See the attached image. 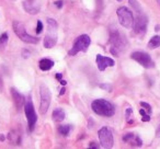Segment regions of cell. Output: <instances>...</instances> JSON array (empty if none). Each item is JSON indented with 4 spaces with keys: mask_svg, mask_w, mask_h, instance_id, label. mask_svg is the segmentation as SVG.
Here are the masks:
<instances>
[{
    "mask_svg": "<svg viewBox=\"0 0 160 149\" xmlns=\"http://www.w3.org/2000/svg\"><path fill=\"white\" fill-rule=\"evenodd\" d=\"M90 44H91V38H90L89 35L82 34V35L78 36L75 42H73V45L70 51H69L68 55L75 56V55H77L79 52H87Z\"/></svg>",
    "mask_w": 160,
    "mask_h": 149,
    "instance_id": "obj_4",
    "label": "cell"
},
{
    "mask_svg": "<svg viewBox=\"0 0 160 149\" xmlns=\"http://www.w3.org/2000/svg\"><path fill=\"white\" fill-rule=\"evenodd\" d=\"M147 24H148V19H147V17L145 16L142 12L137 13L136 19H134V25H133L135 33L139 34V35H144V34L146 33Z\"/></svg>",
    "mask_w": 160,
    "mask_h": 149,
    "instance_id": "obj_9",
    "label": "cell"
},
{
    "mask_svg": "<svg viewBox=\"0 0 160 149\" xmlns=\"http://www.w3.org/2000/svg\"><path fill=\"white\" fill-rule=\"evenodd\" d=\"M159 46H160V36H158V35L151 37L150 41L148 42V48H150V49H155Z\"/></svg>",
    "mask_w": 160,
    "mask_h": 149,
    "instance_id": "obj_18",
    "label": "cell"
},
{
    "mask_svg": "<svg viewBox=\"0 0 160 149\" xmlns=\"http://www.w3.org/2000/svg\"><path fill=\"white\" fill-rule=\"evenodd\" d=\"M47 29H48V32L45 35L43 45L45 48H52L57 43V34H56L57 22L53 19H47Z\"/></svg>",
    "mask_w": 160,
    "mask_h": 149,
    "instance_id": "obj_3",
    "label": "cell"
},
{
    "mask_svg": "<svg viewBox=\"0 0 160 149\" xmlns=\"http://www.w3.org/2000/svg\"><path fill=\"white\" fill-rule=\"evenodd\" d=\"M52 116H53V120L55 121V122H62V121H64L65 118V112L62 111V109H55L53 112V114H52Z\"/></svg>",
    "mask_w": 160,
    "mask_h": 149,
    "instance_id": "obj_17",
    "label": "cell"
},
{
    "mask_svg": "<svg viewBox=\"0 0 160 149\" xmlns=\"http://www.w3.org/2000/svg\"><path fill=\"white\" fill-rule=\"evenodd\" d=\"M132 112H133L132 107H128V109L126 110V112H125V116H126V121H127V122H131V121H129V118H131Z\"/></svg>",
    "mask_w": 160,
    "mask_h": 149,
    "instance_id": "obj_23",
    "label": "cell"
},
{
    "mask_svg": "<svg viewBox=\"0 0 160 149\" xmlns=\"http://www.w3.org/2000/svg\"><path fill=\"white\" fill-rule=\"evenodd\" d=\"M24 10L30 14H36L40 11V6L36 2V0H25L23 2Z\"/></svg>",
    "mask_w": 160,
    "mask_h": 149,
    "instance_id": "obj_14",
    "label": "cell"
},
{
    "mask_svg": "<svg viewBox=\"0 0 160 149\" xmlns=\"http://www.w3.org/2000/svg\"><path fill=\"white\" fill-rule=\"evenodd\" d=\"M155 31H160V25H156V27H155Z\"/></svg>",
    "mask_w": 160,
    "mask_h": 149,
    "instance_id": "obj_34",
    "label": "cell"
},
{
    "mask_svg": "<svg viewBox=\"0 0 160 149\" xmlns=\"http://www.w3.org/2000/svg\"><path fill=\"white\" fill-rule=\"evenodd\" d=\"M38 65H40L41 70L47 71V70H49V69H52V67L54 66V62L51 59H47V58H43V59L40 60Z\"/></svg>",
    "mask_w": 160,
    "mask_h": 149,
    "instance_id": "obj_16",
    "label": "cell"
},
{
    "mask_svg": "<svg viewBox=\"0 0 160 149\" xmlns=\"http://www.w3.org/2000/svg\"><path fill=\"white\" fill-rule=\"evenodd\" d=\"M129 2H131V6L133 7V9H134V11H135V12H137V13L142 12V9H140L139 3L137 2V0H129Z\"/></svg>",
    "mask_w": 160,
    "mask_h": 149,
    "instance_id": "obj_20",
    "label": "cell"
},
{
    "mask_svg": "<svg viewBox=\"0 0 160 149\" xmlns=\"http://www.w3.org/2000/svg\"><path fill=\"white\" fill-rule=\"evenodd\" d=\"M11 94H12V99H13L14 101V104H16L17 109H21V107H23V104H24V97L22 96L21 93H19L18 91H17L14 88H12L11 89Z\"/></svg>",
    "mask_w": 160,
    "mask_h": 149,
    "instance_id": "obj_15",
    "label": "cell"
},
{
    "mask_svg": "<svg viewBox=\"0 0 160 149\" xmlns=\"http://www.w3.org/2000/svg\"><path fill=\"white\" fill-rule=\"evenodd\" d=\"M100 88H103V89H108V90H110V91L112 90V87H111V86H109V85H100Z\"/></svg>",
    "mask_w": 160,
    "mask_h": 149,
    "instance_id": "obj_27",
    "label": "cell"
},
{
    "mask_svg": "<svg viewBox=\"0 0 160 149\" xmlns=\"http://www.w3.org/2000/svg\"><path fill=\"white\" fill-rule=\"evenodd\" d=\"M91 109L96 114L105 117L113 116L115 113V107L111 102L104 100V99H98L91 103Z\"/></svg>",
    "mask_w": 160,
    "mask_h": 149,
    "instance_id": "obj_1",
    "label": "cell"
},
{
    "mask_svg": "<svg viewBox=\"0 0 160 149\" xmlns=\"http://www.w3.org/2000/svg\"><path fill=\"white\" fill-rule=\"evenodd\" d=\"M118 18L120 21V24L124 27L125 29H132L134 25V17L133 13L126 7H120L116 11Z\"/></svg>",
    "mask_w": 160,
    "mask_h": 149,
    "instance_id": "obj_6",
    "label": "cell"
},
{
    "mask_svg": "<svg viewBox=\"0 0 160 149\" xmlns=\"http://www.w3.org/2000/svg\"><path fill=\"white\" fill-rule=\"evenodd\" d=\"M131 58L140 64L142 67L147 69H150V68H153L155 67V62L153 60L151 59V57L148 55L147 53L145 52H133L131 55Z\"/></svg>",
    "mask_w": 160,
    "mask_h": 149,
    "instance_id": "obj_7",
    "label": "cell"
},
{
    "mask_svg": "<svg viewBox=\"0 0 160 149\" xmlns=\"http://www.w3.org/2000/svg\"><path fill=\"white\" fill-rule=\"evenodd\" d=\"M65 91H66V90H65V88H62V90H60V96H62V94H65Z\"/></svg>",
    "mask_w": 160,
    "mask_h": 149,
    "instance_id": "obj_32",
    "label": "cell"
},
{
    "mask_svg": "<svg viewBox=\"0 0 160 149\" xmlns=\"http://www.w3.org/2000/svg\"><path fill=\"white\" fill-rule=\"evenodd\" d=\"M60 85H62V86H66V81H65V80H60Z\"/></svg>",
    "mask_w": 160,
    "mask_h": 149,
    "instance_id": "obj_35",
    "label": "cell"
},
{
    "mask_svg": "<svg viewBox=\"0 0 160 149\" xmlns=\"http://www.w3.org/2000/svg\"><path fill=\"white\" fill-rule=\"evenodd\" d=\"M1 90H2V79L0 78V92H1Z\"/></svg>",
    "mask_w": 160,
    "mask_h": 149,
    "instance_id": "obj_31",
    "label": "cell"
},
{
    "mask_svg": "<svg viewBox=\"0 0 160 149\" xmlns=\"http://www.w3.org/2000/svg\"><path fill=\"white\" fill-rule=\"evenodd\" d=\"M62 3H64V2H62V0H58V1H56V2H55V6L58 8V9H60V8L62 7Z\"/></svg>",
    "mask_w": 160,
    "mask_h": 149,
    "instance_id": "obj_26",
    "label": "cell"
},
{
    "mask_svg": "<svg viewBox=\"0 0 160 149\" xmlns=\"http://www.w3.org/2000/svg\"><path fill=\"white\" fill-rule=\"evenodd\" d=\"M123 140L126 142H128L131 146L133 147H140L142 146V140L140 139V137L136 134H126V135L123 136Z\"/></svg>",
    "mask_w": 160,
    "mask_h": 149,
    "instance_id": "obj_13",
    "label": "cell"
},
{
    "mask_svg": "<svg viewBox=\"0 0 160 149\" xmlns=\"http://www.w3.org/2000/svg\"><path fill=\"white\" fill-rule=\"evenodd\" d=\"M29 56H30V52L23 51V57H24V58H28Z\"/></svg>",
    "mask_w": 160,
    "mask_h": 149,
    "instance_id": "obj_28",
    "label": "cell"
},
{
    "mask_svg": "<svg viewBox=\"0 0 160 149\" xmlns=\"http://www.w3.org/2000/svg\"><path fill=\"white\" fill-rule=\"evenodd\" d=\"M8 43V34L3 33L0 36V47H5Z\"/></svg>",
    "mask_w": 160,
    "mask_h": 149,
    "instance_id": "obj_21",
    "label": "cell"
},
{
    "mask_svg": "<svg viewBox=\"0 0 160 149\" xmlns=\"http://www.w3.org/2000/svg\"><path fill=\"white\" fill-rule=\"evenodd\" d=\"M70 125H64V126H59L58 128V132H59L60 135H64V136H67L70 132Z\"/></svg>",
    "mask_w": 160,
    "mask_h": 149,
    "instance_id": "obj_19",
    "label": "cell"
},
{
    "mask_svg": "<svg viewBox=\"0 0 160 149\" xmlns=\"http://www.w3.org/2000/svg\"><path fill=\"white\" fill-rule=\"evenodd\" d=\"M51 104V92L46 86H41V104H40V113L44 115L47 112Z\"/></svg>",
    "mask_w": 160,
    "mask_h": 149,
    "instance_id": "obj_10",
    "label": "cell"
},
{
    "mask_svg": "<svg viewBox=\"0 0 160 149\" xmlns=\"http://www.w3.org/2000/svg\"><path fill=\"white\" fill-rule=\"evenodd\" d=\"M24 112H25V116H27L28 123H29L30 131H33L34 126H35V123H36V118L38 117H36L35 110H34L31 98H29L24 102Z\"/></svg>",
    "mask_w": 160,
    "mask_h": 149,
    "instance_id": "obj_8",
    "label": "cell"
},
{
    "mask_svg": "<svg viewBox=\"0 0 160 149\" xmlns=\"http://www.w3.org/2000/svg\"><path fill=\"white\" fill-rule=\"evenodd\" d=\"M96 142H91V145H89V147H93V148H98L99 146H97V145H94Z\"/></svg>",
    "mask_w": 160,
    "mask_h": 149,
    "instance_id": "obj_30",
    "label": "cell"
},
{
    "mask_svg": "<svg viewBox=\"0 0 160 149\" xmlns=\"http://www.w3.org/2000/svg\"><path fill=\"white\" fill-rule=\"evenodd\" d=\"M139 114L142 115V120L144 121V122H148V121H150V114H147L146 112H145L144 109H140L139 110Z\"/></svg>",
    "mask_w": 160,
    "mask_h": 149,
    "instance_id": "obj_22",
    "label": "cell"
},
{
    "mask_svg": "<svg viewBox=\"0 0 160 149\" xmlns=\"http://www.w3.org/2000/svg\"><path fill=\"white\" fill-rule=\"evenodd\" d=\"M99 139H100V144L103 148H112L113 147V135L108 127H102L99 131Z\"/></svg>",
    "mask_w": 160,
    "mask_h": 149,
    "instance_id": "obj_11",
    "label": "cell"
},
{
    "mask_svg": "<svg viewBox=\"0 0 160 149\" xmlns=\"http://www.w3.org/2000/svg\"><path fill=\"white\" fill-rule=\"evenodd\" d=\"M110 44H111V53L115 56H118L120 53L125 48L127 42L126 38L123 34L120 33L118 29H114L111 31V35H110Z\"/></svg>",
    "mask_w": 160,
    "mask_h": 149,
    "instance_id": "obj_2",
    "label": "cell"
},
{
    "mask_svg": "<svg viewBox=\"0 0 160 149\" xmlns=\"http://www.w3.org/2000/svg\"><path fill=\"white\" fill-rule=\"evenodd\" d=\"M140 105H142V107H145V109H146L147 111H148L149 113L151 114V107H150V104H148V103H146V102H140Z\"/></svg>",
    "mask_w": 160,
    "mask_h": 149,
    "instance_id": "obj_24",
    "label": "cell"
},
{
    "mask_svg": "<svg viewBox=\"0 0 160 149\" xmlns=\"http://www.w3.org/2000/svg\"><path fill=\"white\" fill-rule=\"evenodd\" d=\"M96 62H97V66H98V68L100 71L105 70L107 67H113L114 66V60L112 59V58L104 57V56H102V55H97Z\"/></svg>",
    "mask_w": 160,
    "mask_h": 149,
    "instance_id": "obj_12",
    "label": "cell"
},
{
    "mask_svg": "<svg viewBox=\"0 0 160 149\" xmlns=\"http://www.w3.org/2000/svg\"><path fill=\"white\" fill-rule=\"evenodd\" d=\"M157 3H158V5L160 6V0H157Z\"/></svg>",
    "mask_w": 160,
    "mask_h": 149,
    "instance_id": "obj_37",
    "label": "cell"
},
{
    "mask_svg": "<svg viewBox=\"0 0 160 149\" xmlns=\"http://www.w3.org/2000/svg\"><path fill=\"white\" fill-rule=\"evenodd\" d=\"M12 27H13V31L17 34V36H19V38L21 41H23L24 43H28V44H38V41H40L38 38L33 37L30 34H28L27 31H25L24 25L21 22H19V21H14L13 24H12Z\"/></svg>",
    "mask_w": 160,
    "mask_h": 149,
    "instance_id": "obj_5",
    "label": "cell"
},
{
    "mask_svg": "<svg viewBox=\"0 0 160 149\" xmlns=\"http://www.w3.org/2000/svg\"><path fill=\"white\" fill-rule=\"evenodd\" d=\"M0 140H1V142H3V140H5V136H3L2 134H0Z\"/></svg>",
    "mask_w": 160,
    "mask_h": 149,
    "instance_id": "obj_33",
    "label": "cell"
},
{
    "mask_svg": "<svg viewBox=\"0 0 160 149\" xmlns=\"http://www.w3.org/2000/svg\"><path fill=\"white\" fill-rule=\"evenodd\" d=\"M56 78L60 79V78H62V75H60V73H57V75H56Z\"/></svg>",
    "mask_w": 160,
    "mask_h": 149,
    "instance_id": "obj_36",
    "label": "cell"
},
{
    "mask_svg": "<svg viewBox=\"0 0 160 149\" xmlns=\"http://www.w3.org/2000/svg\"><path fill=\"white\" fill-rule=\"evenodd\" d=\"M156 135H157V137H159V138H160V125L158 126L157 132H156Z\"/></svg>",
    "mask_w": 160,
    "mask_h": 149,
    "instance_id": "obj_29",
    "label": "cell"
},
{
    "mask_svg": "<svg viewBox=\"0 0 160 149\" xmlns=\"http://www.w3.org/2000/svg\"><path fill=\"white\" fill-rule=\"evenodd\" d=\"M42 30H43V24H42V22H41L40 20L38 21V27H36V33H41L42 32Z\"/></svg>",
    "mask_w": 160,
    "mask_h": 149,
    "instance_id": "obj_25",
    "label": "cell"
}]
</instances>
